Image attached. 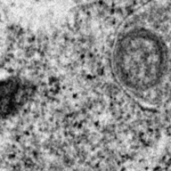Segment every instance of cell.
I'll list each match as a JSON object with an SVG mask.
<instances>
[{"label":"cell","instance_id":"cell-1","mask_svg":"<svg viewBox=\"0 0 171 171\" xmlns=\"http://www.w3.org/2000/svg\"><path fill=\"white\" fill-rule=\"evenodd\" d=\"M116 82L141 103H171V1L141 6L121 25L111 49Z\"/></svg>","mask_w":171,"mask_h":171}]
</instances>
